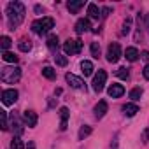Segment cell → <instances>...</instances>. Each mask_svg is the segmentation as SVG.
Masks as SVG:
<instances>
[{"instance_id":"1","label":"cell","mask_w":149,"mask_h":149,"mask_svg":"<svg viewBox=\"0 0 149 149\" xmlns=\"http://www.w3.org/2000/svg\"><path fill=\"white\" fill-rule=\"evenodd\" d=\"M7 18H9V26L13 30L19 26L25 19V6L21 2H11L7 6Z\"/></svg>"},{"instance_id":"2","label":"cell","mask_w":149,"mask_h":149,"mask_svg":"<svg viewBox=\"0 0 149 149\" xmlns=\"http://www.w3.org/2000/svg\"><path fill=\"white\" fill-rule=\"evenodd\" d=\"M21 77V68L19 67H4L0 70V79L6 84H14Z\"/></svg>"},{"instance_id":"3","label":"cell","mask_w":149,"mask_h":149,"mask_svg":"<svg viewBox=\"0 0 149 149\" xmlns=\"http://www.w3.org/2000/svg\"><path fill=\"white\" fill-rule=\"evenodd\" d=\"M53 26H54V19H53V18H49V16H46V18L37 19V21H33V23H32V32H33V33H37V35H42V33L49 32Z\"/></svg>"},{"instance_id":"4","label":"cell","mask_w":149,"mask_h":149,"mask_svg":"<svg viewBox=\"0 0 149 149\" xmlns=\"http://www.w3.org/2000/svg\"><path fill=\"white\" fill-rule=\"evenodd\" d=\"M81 49H83V42L79 39H68L63 44L65 54H77V53H81Z\"/></svg>"},{"instance_id":"5","label":"cell","mask_w":149,"mask_h":149,"mask_svg":"<svg viewBox=\"0 0 149 149\" xmlns=\"http://www.w3.org/2000/svg\"><path fill=\"white\" fill-rule=\"evenodd\" d=\"M105 81H107V72L105 70H98V74H95V77H93V90L97 93H100L105 86Z\"/></svg>"},{"instance_id":"6","label":"cell","mask_w":149,"mask_h":149,"mask_svg":"<svg viewBox=\"0 0 149 149\" xmlns=\"http://www.w3.org/2000/svg\"><path fill=\"white\" fill-rule=\"evenodd\" d=\"M119 58H121V47H119V44L118 42L109 44V47H107V61L109 63H116Z\"/></svg>"},{"instance_id":"7","label":"cell","mask_w":149,"mask_h":149,"mask_svg":"<svg viewBox=\"0 0 149 149\" xmlns=\"http://www.w3.org/2000/svg\"><path fill=\"white\" fill-rule=\"evenodd\" d=\"M18 100V91L16 90H4L2 91V102L4 105H13Z\"/></svg>"},{"instance_id":"8","label":"cell","mask_w":149,"mask_h":149,"mask_svg":"<svg viewBox=\"0 0 149 149\" xmlns=\"http://www.w3.org/2000/svg\"><path fill=\"white\" fill-rule=\"evenodd\" d=\"M65 79H67V83H68L72 88H76V90H81V88L84 86V81H83L81 77H77V76H74V74H67Z\"/></svg>"},{"instance_id":"9","label":"cell","mask_w":149,"mask_h":149,"mask_svg":"<svg viewBox=\"0 0 149 149\" xmlns=\"http://www.w3.org/2000/svg\"><path fill=\"white\" fill-rule=\"evenodd\" d=\"M11 125H13V130H14L16 135H21V133H23V123H21L19 116L14 114V112L11 114Z\"/></svg>"},{"instance_id":"10","label":"cell","mask_w":149,"mask_h":149,"mask_svg":"<svg viewBox=\"0 0 149 149\" xmlns=\"http://www.w3.org/2000/svg\"><path fill=\"white\" fill-rule=\"evenodd\" d=\"M23 119H25V123H26L30 128L37 126V114H35L33 111H25V112H23Z\"/></svg>"},{"instance_id":"11","label":"cell","mask_w":149,"mask_h":149,"mask_svg":"<svg viewBox=\"0 0 149 149\" xmlns=\"http://www.w3.org/2000/svg\"><path fill=\"white\" fill-rule=\"evenodd\" d=\"M91 28V25H90V19H86V18H83V19H79L77 23H76V32L77 33H84V32H88Z\"/></svg>"},{"instance_id":"12","label":"cell","mask_w":149,"mask_h":149,"mask_svg":"<svg viewBox=\"0 0 149 149\" xmlns=\"http://www.w3.org/2000/svg\"><path fill=\"white\" fill-rule=\"evenodd\" d=\"M123 93H125V88H123L121 84H112V86H109V97L119 98Z\"/></svg>"},{"instance_id":"13","label":"cell","mask_w":149,"mask_h":149,"mask_svg":"<svg viewBox=\"0 0 149 149\" xmlns=\"http://www.w3.org/2000/svg\"><path fill=\"white\" fill-rule=\"evenodd\" d=\"M105 112H107V102H105V100H100V102L95 105V116L100 119V118L105 116Z\"/></svg>"},{"instance_id":"14","label":"cell","mask_w":149,"mask_h":149,"mask_svg":"<svg viewBox=\"0 0 149 149\" xmlns=\"http://www.w3.org/2000/svg\"><path fill=\"white\" fill-rule=\"evenodd\" d=\"M84 6V2L83 0H70V2L67 4V7H68V11L72 13V14H77L79 13V9Z\"/></svg>"},{"instance_id":"15","label":"cell","mask_w":149,"mask_h":149,"mask_svg":"<svg viewBox=\"0 0 149 149\" xmlns=\"http://www.w3.org/2000/svg\"><path fill=\"white\" fill-rule=\"evenodd\" d=\"M68 116H70L68 109H67V107H61V109H60V118H61L60 130H67V121H68Z\"/></svg>"},{"instance_id":"16","label":"cell","mask_w":149,"mask_h":149,"mask_svg":"<svg viewBox=\"0 0 149 149\" xmlns=\"http://www.w3.org/2000/svg\"><path fill=\"white\" fill-rule=\"evenodd\" d=\"M123 112L132 118V116H135V114L139 112V105H137V104H125V105H123Z\"/></svg>"},{"instance_id":"17","label":"cell","mask_w":149,"mask_h":149,"mask_svg":"<svg viewBox=\"0 0 149 149\" xmlns=\"http://www.w3.org/2000/svg\"><path fill=\"white\" fill-rule=\"evenodd\" d=\"M125 56H126V60H128V61H137L140 54H139V51H137L135 47H126Z\"/></svg>"},{"instance_id":"18","label":"cell","mask_w":149,"mask_h":149,"mask_svg":"<svg viewBox=\"0 0 149 149\" xmlns=\"http://www.w3.org/2000/svg\"><path fill=\"white\" fill-rule=\"evenodd\" d=\"M81 68H83V74H84V76H91V74H93V63L88 61V60H83V61H81Z\"/></svg>"},{"instance_id":"19","label":"cell","mask_w":149,"mask_h":149,"mask_svg":"<svg viewBox=\"0 0 149 149\" xmlns=\"http://www.w3.org/2000/svg\"><path fill=\"white\" fill-rule=\"evenodd\" d=\"M88 14H90V18H93V19H98V18H102V14H100V9H98L95 4H90V6H88Z\"/></svg>"},{"instance_id":"20","label":"cell","mask_w":149,"mask_h":149,"mask_svg":"<svg viewBox=\"0 0 149 149\" xmlns=\"http://www.w3.org/2000/svg\"><path fill=\"white\" fill-rule=\"evenodd\" d=\"M42 76H44L46 79L53 81V79H56V72H54V68H51V67H44V68H42Z\"/></svg>"},{"instance_id":"21","label":"cell","mask_w":149,"mask_h":149,"mask_svg":"<svg viewBox=\"0 0 149 149\" xmlns=\"http://www.w3.org/2000/svg\"><path fill=\"white\" fill-rule=\"evenodd\" d=\"M18 47H19V51H23V53H28V51L32 49V42H30L28 39H21V40L18 42Z\"/></svg>"},{"instance_id":"22","label":"cell","mask_w":149,"mask_h":149,"mask_svg":"<svg viewBox=\"0 0 149 149\" xmlns=\"http://www.w3.org/2000/svg\"><path fill=\"white\" fill-rule=\"evenodd\" d=\"M47 47H49V49H56V47H58V35L51 33V35L47 37Z\"/></svg>"},{"instance_id":"23","label":"cell","mask_w":149,"mask_h":149,"mask_svg":"<svg viewBox=\"0 0 149 149\" xmlns=\"http://www.w3.org/2000/svg\"><path fill=\"white\" fill-rule=\"evenodd\" d=\"M116 76H118L119 79H128V77H130V72H128L126 67H119V68L116 70Z\"/></svg>"},{"instance_id":"24","label":"cell","mask_w":149,"mask_h":149,"mask_svg":"<svg viewBox=\"0 0 149 149\" xmlns=\"http://www.w3.org/2000/svg\"><path fill=\"white\" fill-rule=\"evenodd\" d=\"M2 58H4V61H9V63H18V56H16L14 53L6 51V53L2 54Z\"/></svg>"},{"instance_id":"25","label":"cell","mask_w":149,"mask_h":149,"mask_svg":"<svg viewBox=\"0 0 149 149\" xmlns=\"http://www.w3.org/2000/svg\"><path fill=\"white\" fill-rule=\"evenodd\" d=\"M11 44H13V40H11V39H9L7 35H4L2 39H0V47L4 49V53H6V51H7V49L11 47Z\"/></svg>"},{"instance_id":"26","label":"cell","mask_w":149,"mask_h":149,"mask_svg":"<svg viewBox=\"0 0 149 149\" xmlns=\"http://www.w3.org/2000/svg\"><path fill=\"white\" fill-rule=\"evenodd\" d=\"M11 149H25V144L19 137H14L13 142H11Z\"/></svg>"},{"instance_id":"27","label":"cell","mask_w":149,"mask_h":149,"mask_svg":"<svg viewBox=\"0 0 149 149\" xmlns=\"http://www.w3.org/2000/svg\"><path fill=\"white\" fill-rule=\"evenodd\" d=\"M142 97V88H133L132 91H130V98L132 100H139Z\"/></svg>"},{"instance_id":"28","label":"cell","mask_w":149,"mask_h":149,"mask_svg":"<svg viewBox=\"0 0 149 149\" xmlns=\"http://www.w3.org/2000/svg\"><path fill=\"white\" fill-rule=\"evenodd\" d=\"M90 133H91V126H81V130H79V140H83Z\"/></svg>"},{"instance_id":"29","label":"cell","mask_w":149,"mask_h":149,"mask_svg":"<svg viewBox=\"0 0 149 149\" xmlns=\"http://www.w3.org/2000/svg\"><path fill=\"white\" fill-rule=\"evenodd\" d=\"M0 119H2V130H9V123H7V112L0 111Z\"/></svg>"},{"instance_id":"30","label":"cell","mask_w":149,"mask_h":149,"mask_svg":"<svg viewBox=\"0 0 149 149\" xmlns=\"http://www.w3.org/2000/svg\"><path fill=\"white\" fill-rule=\"evenodd\" d=\"M54 61H56V65H60V67H65L67 65V56H63V54H56L54 56Z\"/></svg>"},{"instance_id":"31","label":"cell","mask_w":149,"mask_h":149,"mask_svg":"<svg viewBox=\"0 0 149 149\" xmlns=\"http://www.w3.org/2000/svg\"><path fill=\"white\" fill-rule=\"evenodd\" d=\"M90 49H91V54H93V58H98V56H100V46H98V42H93Z\"/></svg>"},{"instance_id":"32","label":"cell","mask_w":149,"mask_h":149,"mask_svg":"<svg viewBox=\"0 0 149 149\" xmlns=\"http://www.w3.org/2000/svg\"><path fill=\"white\" fill-rule=\"evenodd\" d=\"M130 26H132V19H126V21L123 23V30H121V33L126 35V33L130 32Z\"/></svg>"},{"instance_id":"33","label":"cell","mask_w":149,"mask_h":149,"mask_svg":"<svg viewBox=\"0 0 149 149\" xmlns=\"http://www.w3.org/2000/svg\"><path fill=\"white\" fill-rule=\"evenodd\" d=\"M142 74H144V77H146V79H149V65H146V68H144Z\"/></svg>"},{"instance_id":"34","label":"cell","mask_w":149,"mask_h":149,"mask_svg":"<svg viewBox=\"0 0 149 149\" xmlns=\"http://www.w3.org/2000/svg\"><path fill=\"white\" fill-rule=\"evenodd\" d=\"M140 58H142V60H149V51H142Z\"/></svg>"},{"instance_id":"35","label":"cell","mask_w":149,"mask_h":149,"mask_svg":"<svg viewBox=\"0 0 149 149\" xmlns=\"http://www.w3.org/2000/svg\"><path fill=\"white\" fill-rule=\"evenodd\" d=\"M109 13H111V9H109V7H105V9L102 11V18H105V16H107Z\"/></svg>"},{"instance_id":"36","label":"cell","mask_w":149,"mask_h":149,"mask_svg":"<svg viewBox=\"0 0 149 149\" xmlns=\"http://www.w3.org/2000/svg\"><path fill=\"white\" fill-rule=\"evenodd\" d=\"M26 149H35V144H33V142H30V144L26 146Z\"/></svg>"},{"instance_id":"37","label":"cell","mask_w":149,"mask_h":149,"mask_svg":"<svg viewBox=\"0 0 149 149\" xmlns=\"http://www.w3.org/2000/svg\"><path fill=\"white\" fill-rule=\"evenodd\" d=\"M146 26H147V30H149V14H147V18H146Z\"/></svg>"}]
</instances>
